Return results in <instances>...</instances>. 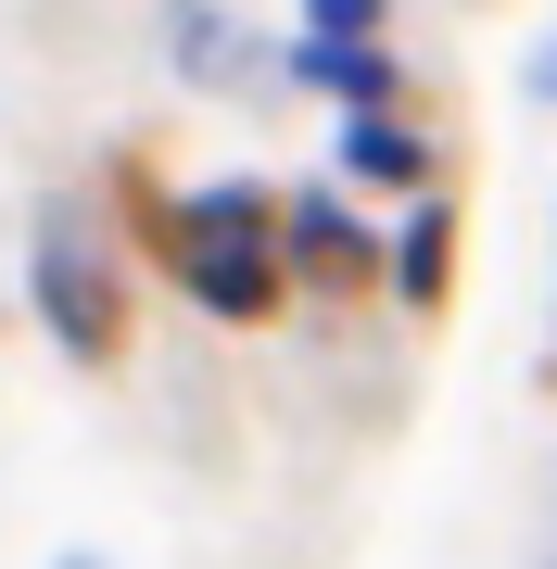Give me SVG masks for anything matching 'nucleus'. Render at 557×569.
Instances as JSON below:
<instances>
[{
  "label": "nucleus",
  "mask_w": 557,
  "mask_h": 569,
  "mask_svg": "<svg viewBox=\"0 0 557 569\" xmlns=\"http://www.w3.org/2000/svg\"><path fill=\"white\" fill-rule=\"evenodd\" d=\"M291 77L330 89L342 114H392V102H406V63H392L380 39H317V26H305V39H291Z\"/></svg>",
  "instance_id": "20e7f679"
},
{
  "label": "nucleus",
  "mask_w": 557,
  "mask_h": 569,
  "mask_svg": "<svg viewBox=\"0 0 557 569\" xmlns=\"http://www.w3.org/2000/svg\"><path fill=\"white\" fill-rule=\"evenodd\" d=\"M178 63H190V77H253V39H241L228 13L190 0V13H178Z\"/></svg>",
  "instance_id": "0eeeda50"
},
{
  "label": "nucleus",
  "mask_w": 557,
  "mask_h": 569,
  "mask_svg": "<svg viewBox=\"0 0 557 569\" xmlns=\"http://www.w3.org/2000/svg\"><path fill=\"white\" fill-rule=\"evenodd\" d=\"M342 178H368V190H444V152L418 140L406 114H342Z\"/></svg>",
  "instance_id": "39448f33"
},
{
  "label": "nucleus",
  "mask_w": 557,
  "mask_h": 569,
  "mask_svg": "<svg viewBox=\"0 0 557 569\" xmlns=\"http://www.w3.org/2000/svg\"><path fill=\"white\" fill-rule=\"evenodd\" d=\"M26 291H39V329L77 367H102L115 355V329H127V305H115V266L77 241V228H39V266H26Z\"/></svg>",
  "instance_id": "f03ea898"
},
{
  "label": "nucleus",
  "mask_w": 557,
  "mask_h": 569,
  "mask_svg": "<svg viewBox=\"0 0 557 569\" xmlns=\"http://www.w3.org/2000/svg\"><path fill=\"white\" fill-rule=\"evenodd\" d=\"M178 279H190V305H203V317H241V329L279 317L291 253H279V216H267V190H253V178L178 203Z\"/></svg>",
  "instance_id": "f257e3e1"
},
{
  "label": "nucleus",
  "mask_w": 557,
  "mask_h": 569,
  "mask_svg": "<svg viewBox=\"0 0 557 569\" xmlns=\"http://www.w3.org/2000/svg\"><path fill=\"white\" fill-rule=\"evenodd\" d=\"M279 253H291V279H317V291H368V279H392V241H368L342 203H291V228H279Z\"/></svg>",
  "instance_id": "7ed1b4c3"
},
{
  "label": "nucleus",
  "mask_w": 557,
  "mask_h": 569,
  "mask_svg": "<svg viewBox=\"0 0 557 569\" xmlns=\"http://www.w3.org/2000/svg\"><path fill=\"white\" fill-rule=\"evenodd\" d=\"M444 279H456V203H444V190H418L406 228H392V291L431 317V305H444Z\"/></svg>",
  "instance_id": "423d86ee"
},
{
  "label": "nucleus",
  "mask_w": 557,
  "mask_h": 569,
  "mask_svg": "<svg viewBox=\"0 0 557 569\" xmlns=\"http://www.w3.org/2000/svg\"><path fill=\"white\" fill-rule=\"evenodd\" d=\"M380 13H392V0H305L317 39H380Z\"/></svg>",
  "instance_id": "6e6552de"
},
{
  "label": "nucleus",
  "mask_w": 557,
  "mask_h": 569,
  "mask_svg": "<svg viewBox=\"0 0 557 569\" xmlns=\"http://www.w3.org/2000/svg\"><path fill=\"white\" fill-rule=\"evenodd\" d=\"M533 102H557V39H545V51H533Z\"/></svg>",
  "instance_id": "1a4fd4ad"
}]
</instances>
